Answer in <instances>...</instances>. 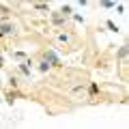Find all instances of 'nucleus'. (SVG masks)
Listing matches in <instances>:
<instances>
[{
	"instance_id": "f257e3e1",
	"label": "nucleus",
	"mask_w": 129,
	"mask_h": 129,
	"mask_svg": "<svg viewBox=\"0 0 129 129\" xmlns=\"http://www.w3.org/2000/svg\"><path fill=\"white\" fill-rule=\"evenodd\" d=\"M45 60H50L52 64H58V58H56V56L52 54V52H50V54H45Z\"/></svg>"
},
{
	"instance_id": "f03ea898",
	"label": "nucleus",
	"mask_w": 129,
	"mask_h": 129,
	"mask_svg": "<svg viewBox=\"0 0 129 129\" xmlns=\"http://www.w3.org/2000/svg\"><path fill=\"white\" fill-rule=\"evenodd\" d=\"M0 64H2V54H0Z\"/></svg>"
}]
</instances>
